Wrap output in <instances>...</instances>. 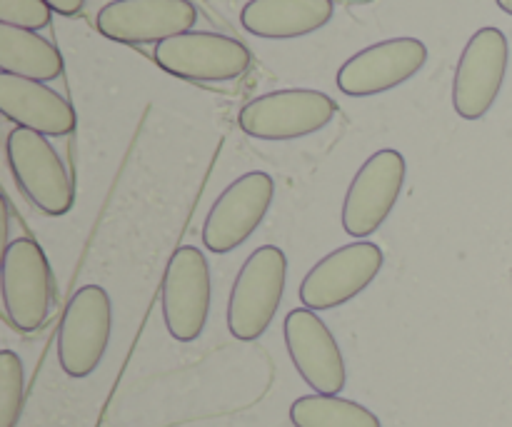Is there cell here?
Here are the masks:
<instances>
[{
  "label": "cell",
  "mask_w": 512,
  "mask_h": 427,
  "mask_svg": "<svg viewBox=\"0 0 512 427\" xmlns=\"http://www.w3.org/2000/svg\"><path fill=\"white\" fill-rule=\"evenodd\" d=\"M288 258L278 245L253 250L240 268L228 300V330L235 340L253 343L275 320L285 295Z\"/></svg>",
  "instance_id": "6da1fadb"
},
{
  "label": "cell",
  "mask_w": 512,
  "mask_h": 427,
  "mask_svg": "<svg viewBox=\"0 0 512 427\" xmlns=\"http://www.w3.org/2000/svg\"><path fill=\"white\" fill-rule=\"evenodd\" d=\"M5 155L18 188L40 213L60 218L73 210L75 185L48 135L15 128L5 143Z\"/></svg>",
  "instance_id": "7a4b0ae2"
},
{
  "label": "cell",
  "mask_w": 512,
  "mask_h": 427,
  "mask_svg": "<svg viewBox=\"0 0 512 427\" xmlns=\"http://www.w3.org/2000/svg\"><path fill=\"white\" fill-rule=\"evenodd\" d=\"M338 113V105L330 95L310 88H285L265 93L250 100L238 115L240 130L250 138L298 140L328 128Z\"/></svg>",
  "instance_id": "3957f363"
},
{
  "label": "cell",
  "mask_w": 512,
  "mask_h": 427,
  "mask_svg": "<svg viewBox=\"0 0 512 427\" xmlns=\"http://www.w3.org/2000/svg\"><path fill=\"white\" fill-rule=\"evenodd\" d=\"M113 333V303L100 285H83L65 305L58 330V363L68 378L83 380L98 370Z\"/></svg>",
  "instance_id": "277c9868"
},
{
  "label": "cell",
  "mask_w": 512,
  "mask_h": 427,
  "mask_svg": "<svg viewBox=\"0 0 512 427\" xmlns=\"http://www.w3.org/2000/svg\"><path fill=\"white\" fill-rule=\"evenodd\" d=\"M53 270L33 238L10 240L3 255L5 318L20 333H35L53 308Z\"/></svg>",
  "instance_id": "5b68a950"
},
{
  "label": "cell",
  "mask_w": 512,
  "mask_h": 427,
  "mask_svg": "<svg viewBox=\"0 0 512 427\" xmlns=\"http://www.w3.org/2000/svg\"><path fill=\"white\" fill-rule=\"evenodd\" d=\"M155 63L190 83H230L248 73L253 55L230 35L188 30L155 45Z\"/></svg>",
  "instance_id": "8992f818"
},
{
  "label": "cell",
  "mask_w": 512,
  "mask_h": 427,
  "mask_svg": "<svg viewBox=\"0 0 512 427\" xmlns=\"http://www.w3.org/2000/svg\"><path fill=\"white\" fill-rule=\"evenodd\" d=\"M403 153L393 148L370 155L355 173L343 200V230L350 238H370L390 218L405 185Z\"/></svg>",
  "instance_id": "52a82bcc"
},
{
  "label": "cell",
  "mask_w": 512,
  "mask_h": 427,
  "mask_svg": "<svg viewBox=\"0 0 512 427\" xmlns=\"http://www.w3.org/2000/svg\"><path fill=\"white\" fill-rule=\"evenodd\" d=\"M160 298L170 338L178 343H193L203 335L210 315L213 283L208 258L195 245H183L168 260Z\"/></svg>",
  "instance_id": "ba28073f"
},
{
  "label": "cell",
  "mask_w": 512,
  "mask_h": 427,
  "mask_svg": "<svg viewBox=\"0 0 512 427\" xmlns=\"http://www.w3.org/2000/svg\"><path fill=\"white\" fill-rule=\"evenodd\" d=\"M510 45L500 28H480L465 45L453 78V108L463 120L488 115L508 75Z\"/></svg>",
  "instance_id": "9c48e42d"
},
{
  "label": "cell",
  "mask_w": 512,
  "mask_h": 427,
  "mask_svg": "<svg viewBox=\"0 0 512 427\" xmlns=\"http://www.w3.org/2000/svg\"><path fill=\"white\" fill-rule=\"evenodd\" d=\"M275 183L268 173L240 175L223 190L210 208L203 225V245L210 253H233L245 243L268 215L273 205Z\"/></svg>",
  "instance_id": "30bf717a"
},
{
  "label": "cell",
  "mask_w": 512,
  "mask_h": 427,
  "mask_svg": "<svg viewBox=\"0 0 512 427\" xmlns=\"http://www.w3.org/2000/svg\"><path fill=\"white\" fill-rule=\"evenodd\" d=\"M383 250L375 243L343 245L325 255L318 265L310 268L300 283V303L310 310H333L358 298L383 270Z\"/></svg>",
  "instance_id": "8fae6325"
},
{
  "label": "cell",
  "mask_w": 512,
  "mask_h": 427,
  "mask_svg": "<svg viewBox=\"0 0 512 427\" xmlns=\"http://www.w3.org/2000/svg\"><path fill=\"white\" fill-rule=\"evenodd\" d=\"M428 63V45L418 38H390L368 45L338 70L340 93L370 98L400 88Z\"/></svg>",
  "instance_id": "7c38bea8"
},
{
  "label": "cell",
  "mask_w": 512,
  "mask_h": 427,
  "mask_svg": "<svg viewBox=\"0 0 512 427\" xmlns=\"http://www.w3.org/2000/svg\"><path fill=\"white\" fill-rule=\"evenodd\" d=\"M195 20L198 10L190 0H113L100 8L95 25L115 43L148 45L188 33Z\"/></svg>",
  "instance_id": "4fadbf2b"
},
{
  "label": "cell",
  "mask_w": 512,
  "mask_h": 427,
  "mask_svg": "<svg viewBox=\"0 0 512 427\" xmlns=\"http://www.w3.org/2000/svg\"><path fill=\"white\" fill-rule=\"evenodd\" d=\"M285 348L300 378L318 395L343 393L348 383L340 345L328 325L310 308H295L283 323Z\"/></svg>",
  "instance_id": "5bb4252c"
},
{
  "label": "cell",
  "mask_w": 512,
  "mask_h": 427,
  "mask_svg": "<svg viewBox=\"0 0 512 427\" xmlns=\"http://www.w3.org/2000/svg\"><path fill=\"white\" fill-rule=\"evenodd\" d=\"M0 113L18 128L48 138H63L75 130V110L68 100L38 80L0 73Z\"/></svg>",
  "instance_id": "9a60e30c"
},
{
  "label": "cell",
  "mask_w": 512,
  "mask_h": 427,
  "mask_svg": "<svg viewBox=\"0 0 512 427\" xmlns=\"http://www.w3.org/2000/svg\"><path fill=\"white\" fill-rule=\"evenodd\" d=\"M333 13V0H250L240 23L258 38L293 40L325 28Z\"/></svg>",
  "instance_id": "2e32d148"
},
{
  "label": "cell",
  "mask_w": 512,
  "mask_h": 427,
  "mask_svg": "<svg viewBox=\"0 0 512 427\" xmlns=\"http://www.w3.org/2000/svg\"><path fill=\"white\" fill-rule=\"evenodd\" d=\"M63 55L35 30L0 25V73L50 83L63 75Z\"/></svg>",
  "instance_id": "e0dca14e"
},
{
  "label": "cell",
  "mask_w": 512,
  "mask_h": 427,
  "mask_svg": "<svg viewBox=\"0 0 512 427\" xmlns=\"http://www.w3.org/2000/svg\"><path fill=\"white\" fill-rule=\"evenodd\" d=\"M295 427H383L380 418L365 405L338 395H303L290 405Z\"/></svg>",
  "instance_id": "ac0fdd59"
},
{
  "label": "cell",
  "mask_w": 512,
  "mask_h": 427,
  "mask_svg": "<svg viewBox=\"0 0 512 427\" xmlns=\"http://www.w3.org/2000/svg\"><path fill=\"white\" fill-rule=\"evenodd\" d=\"M25 370L13 350L0 353V427H15L23 410Z\"/></svg>",
  "instance_id": "d6986e66"
},
{
  "label": "cell",
  "mask_w": 512,
  "mask_h": 427,
  "mask_svg": "<svg viewBox=\"0 0 512 427\" xmlns=\"http://www.w3.org/2000/svg\"><path fill=\"white\" fill-rule=\"evenodd\" d=\"M53 8L45 0H0V25L23 30H43L50 25Z\"/></svg>",
  "instance_id": "ffe728a7"
},
{
  "label": "cell",
  "mask_w": 512,
  "mask_h": 427,
  "mask_svg": "<svg viewBox=\"0 0 512 427\" xmlns=\"http://www.w3.org/2000/svg\"><path fill=\"white\" fill-rule=\"evenodd\" d=\"M53 8V13L60 15H78L83 10L85 0H45Z\"/></svg>",
  "instance_id": "44dd1931"
},
{
  "label": "cell",
  "mask_w": 512,
  "mask_h": 427,
  "mask_svg": "<svg viewBox=\"0 0 512 427\" xmlns=\"http://www.w3.org/2000/svg\"><path fill=\"white\" fill-rule=\"evenodd\" d=\"M495 3L500 5V10H505V13L512 15V0H495Z\"/></svg>",
  "instance_id": "7402d4cb"
},
{
  "label": "cell",
  "mask_w": 512,
  "mask_h": 427,
  "mask_svg": "<svg viewBox=\"0 0 512 427\" xmlns=\"http://www.w3.org/2000/svg\"><path fill=\"white\" fill-rule=\"evenodd\" d=\"M345 3H373V0H345Z\"/></svg>",
  "instance_id": "603a6c76"
}]
</instances>
